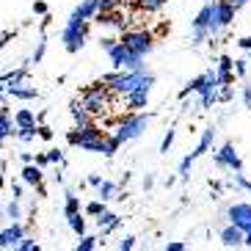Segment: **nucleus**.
<instances>
[{"mask_svg": "<svg viewBox=\"0 0 251 251\" xmlns=\"http://www.w3.org/2000/svg\"><path fill=\"white\" fill-rule=\"evenodd\" d=\"M102 83L111 89V94H119L125 97L130 94L133 89H138V86H155V75H149L147 69H116V72L105 75Z\"/></svg>", "mask_w": 251, "mask_h": 251, "instance_id": "nucleus-1", "label": "nucleus"}, {"mask_svg": "<svg viewBox=\"0 0 251 251\" xmlns=\"http://www.w3.org/2000/svg\"><path fill=\"white\" fill-rule=\"evenodd\" d=\"M67 144H69V147H80L83 152H100V155H102L105 133L94 125V122H89V125H77L75 130H69Z\"/></svg>", "mask_w": 251, "mask_h": 251, "instance_id": "nucleus-2", "label": "nucleus"}, {"mask_svg": "<svg viewBox=\"0 0 251 251\" xmlns=\"http://www.w3.org/2000/svg\"><path fill=\"white\" fill-rule=\"evenodd\" d=\"M152 113H138V111H130L122 122H119V127H116V138H119V144H127V141H135V138H141L144 135V130H147L149 125H152Z\"/></svg>", "mask_w": 251, "mask_h": 251, "instance_id": "nucleus-3", "label": "nucleus"}, {"mask_svg": "<svg viewBox=\"0 0 251 251\" xmlns=\"http://www.w3.org/2000/svg\"><path fill=\"white\" fill-rule=\"evenodd\" d=\"M80 105L91 113V116H102V113L108 111V105H111V89H108L102 80L94 83V86H89V89L83 91Z\"/></svg>", "mask_w": 251, "mask_h": 251, "instance_id": "nucleus-4", "label": "nucleus"}, {"mask_svg": "<svg viewBox=\"0 0 251 251\" xmlns=\"http://www.w3.org/2000/svg\"><path fill=\"white\" fill-rule=\"evenodd\" d=\"M119 42H122L130 52L141 55V58H147L149 52L155 50V36H152L149 30H122V39H119Z\"/></svg>", "mask_w": 251, "mask_h": 251, "instance_id": "nucleus-5", "label": "nucleus"}, {"mask_svg": "<svg viewBox=\"0 0 251 251\" xmlns=\"http://www.w3.org/2000/svg\"><path fill=\"white\" fill-rule=\"evenodd\" d=\"M86 39H89V23H77V20H69L61 30V42L67 47V52H80L83 45H86Z\"/></svg>", "mask_w": 251, "mask_h": 251, "instance_id": "nucleus-6", "label": "nucleus"}, {"mask_svg": "<svg viewBox=\"0 0 251 251\" xmlns=\"http://www.w3.org/2000/svg\"><path fill=\"white\" fill-rule=\"evenodd\" d=\"M235 11L237 8L232 6V3H226V0H215V11H213V23H210V45H215V39H218V33H221L224 28H229V25L235 23Z\"/></svg>", "mask_w": 251, "mask_h": 251, "instance_id": "nucleus-7", "label": "nucleus"}, {"mask_svg": "<svg viewBox=\"0 0 251 251\" xmlns=\"http://www.w3.org/2000/svg\"><path fill=\"white\" fill-rule=\"evenodd\" d=\"M108 55H111V64L116 69H147L144 67V58L135 55V52H130L122 42H116L113 47H108Z\"/></svg>", "mask_w": 251, "mask_h": 251, "instance_id": "nucleus-8", "label": "nucleus"}, {"mask_svg": "<svg viewBox=\"0 0 251 251\" xmlns=\"http://www.w3.org/2000/svg\"><path fill=\"white\" fill-rule=\"evenodd\" d=\"M226 221L235 224L237 229L249 232L251 229V204L249 201H235V204L226 207Z\"/></svg>", "mask_w": 251, "mask_h": 251, "instance_id": "nucleus-9", "label": "nucleus"}, {"mask_svg": "<svg viewBox=\"0 0 251 251\" xmlns=\"http://www.w3.org/2000/svg\"><path fill=\"white\" fill-rule=\"evenodd\" d=\"M215 166L229 169V171H243V160H240V155H237L235 144H224V147L215 152Z\"/></svg>", "mask_w": 251, "mask_h": 251, "instance_id": "nucleus-10", "label": "nucleus"}, {"mask_svg": "<svg viewBox=\"0 0 251 251\" xmlns=\"http://www.w3.org/2000/svg\"><path fill=\"white\" fill-rule=\"evenodd\" d=\"M25 237V226L20 221H11L6 229H0V249H17V243Z\"/></svg>", "mask_w": 251, "mask_h": 251, "instance_id": "nucleus-11", "label": "nucleus"}, {"mask_svg": "<svg viewBox=\"0 0 251 251\" xmlns=\"http://www.w3.org/2000/svg\"><path fill=\"white\" fill-rule=\"evenodd\" d=\"M3 94L11 100H36L39 89H33L28 83H3Z\"/></svg>", "mask_w": 251, "mask_h": 251, "instance_id": "nucleus-12", "label": "nucleus"}, {"mask_svg": "<svg viewBox=\"0 0 251 251\" xmlns=\"http://www.w3.org/2000/svg\"><path fill=\"white\" fill-rule=\"evenodd\" d=\"M149 86H138V89H133L130 94H125V105L127 111H141V108H147L149 105Z\"/></svg>", "mask_w": 251, "mask_h": 251, "instance_id": "nucleus-13", "label": "nucleus"}, {"mask_svg": "<svg viewBox=\"0 0 251 251\" xmlns=\"http://www.w3.org/2000/svg\"><path fill=\"white\" fill-rule=\"evenodd\" d=\"M97 226H100V235H102V237H108L111 232H116V229L122 226V218H119L116 213H111V210L105 207L102 213L97 215Z\"/></svg>", "mask_w": 251, "mask_h": 251, "instance_id": "nucleus-14", "label": "nucleus"}, {"mask_svg": "<svg viewBox=\"0 0 251 251\" xmlns=\"http://www.w3.org/2000/svg\"><path fill=\"white\" fill-rule=\"evenodd\" d=\"M218 237H221L224 249H240V246H243V229H237L235 224H226Z\"/></svg>", "mask_w": 251, "mask_h": 251, "instance_id": "nucleus-15", "label": "nucleus"}, {"mask_svg": "<svg viewBox=\"0 0 251 251\" xmlns=\"http://www.w3.org/2000/svg\"><path fill=\"white\" fill-rule=\"evenodd\" d=\"M94 14H97V0H80V3L72 8L69 20H77V23H89V20H94Z\"/></svg>", "mask_w": 251, "mask_h": 251, "instance_id": "nucleus-16", "label": "nucleus"}, {"mask_svg": "<svg viewBox=\"0 0 251 251\" xmlns=\"http://www.w3.org/2000/svg\"><path fill=\"white\" fill-rule=\"evenodd\" d=\"M213 11H215V3H204V6L199 8V14L193 17L191 28L193 30H207V28H210V23H213ZM207 36H210V30H207Z\"/></svg>", "mask_w": 251, "mask_h": 251, "instance_id": "nucleus-17", "label": "nucleus"}, {"mask_svg": "<svg viewBox=\"0 0 251 251\" xmlns=\"http://www.w3.org/2000/svg\"><path fill=\"white\" fill-rule=\"evenodd\" d=\"M20 177H23L25 185H30V188H39V185H42V179H45V169H42V166H36V163H25Z\"/></svg>", "mask_w": 251, "mask_h": 251, "instance_id": "nucleus-18", "label": "nucleus"}, {"mask_svg": "<svg viewBox=\"0 0 251 251\" xmlns=\"http://www.w3.org/2000/svg\"><path fill=\"white\" fill-rule=\"evenodd\" d=\"M94 20L100 25H108V28H116V30H127V20L119 11H105V14H94Z\"/></svg>", "mask_w": 251, "mask_h": 251, "instance_id": "nucleus-19", "label": "nucleus"}, {"mask_svg": "<svg viewBox=\"0 0 251 251\" xmlns=\"http://www.w3.org/2000/svg\"><path fill=\"white\" fill-rule=\"evenodd\" d=\"M14 135V119L8 113V108H0V147Z\"/></svg>", "mask_w": 251, "mask_h": 251, "instance_id": "nucleus-20", "label": "nucleus"}, {"mask_svg": "<svg viewBox=\"0 0 251 251\" xmlns=\"http://www.w3.org/2000/svg\"><path fill=\"white\" fill-rule=\"evenodd\" d=\"M213 141H215V127H204L201 130V138H199V147H196V152H191L193 157H201L204 152H210V147H213Z\"/></svg>", "mask_w": 251, "mask_h": 251, "instance_id": "nucleus-21", "label": "nucleus"}, {"mask_svg": "<svg viewBox=\"0 0 251 251\" xmlns=\"http://www.w3.org/2000/svg\"><path fill=\"white\" fill-rule=\"evenodd\" d=\"M0 83H28V67H20V69H11V72H3V75H0Z\"/></svg>", "mask_w": 251, "mask_h": 251, "instance_id": "nucleus-22", "label": "nucleus"}, {"mask_svg": "<svg viewBox=\"0 0 251 251\" xmlns=\"http://www.w3.org/2000/svg\"><path fill=\"white\" fill-rule=\"evenodd\" d=\"M116 193H119V188L113 182H108V179H102V182L97 185V196L102 201H111V199H116Z\"/></svg>", "mask_w": 251, "mask_h": 251, "instance_id": "nucleus-23", "label": "nucleus"}, {"mask_svg": "<svg viewBox=\"0 0 251 251\" xmlns=\"http://www.w3.org/2000/svg\"><path fill=\"white\" fill-rule=\"evenodd\" d=\"M36 125V113L28 111V108H23V111L14 113V127H33Z\"/></svg>", "mask_w": 251, "mask_h": 251, "instance_id": "nucleus-24", "label": "nucleus"}, {"mask_svg": "<svg viewBox=\"0 0 251 251\" xmlns=\"http://www.w3.org/2000/svg\"><path fill=\"white\" fill-rule=\"evenodd\" d=\"M69 111H72L75 125H89V122H91V113L80 105V100H77V102H72V108H69Z\"/></svg>", "mask_w": 251, "mask_h": 251, "instance_id": "nucleus-25", "label": "nucleus"}, {"mask_svg": "<svg viewBox=\"0 0 251 251\" xmlns=\"http://www.w3.org/2000/svg\"><path fill=\"white\" fill-rule=\"evenodd\" d=\"M69 218V229H72L75 235L80 237V235H86V218H83L80 213H72V215H67Z\"/></svg>", "mask_w": 251, "mask_h": 251, "instance_id": "nucleus-26", "label": "nucleus"}, {"mask_svg": "<svg viewBox=\"0 0 251 251\" xmlns=\"http://www.w3.org/2000/svg\"><path fill=\"white\" fill-rule=\"evenodd\" d=\"M97 246H100V237H94V235H80V240H77L75 251H94Z\"/></svg>", "mask_w": 251, "mask_h": 251, "instance_id": "nucleus-27", "label": "nucleus"}, {"mask_svg": "<svg viewBox=\"0 0 251 251\" xmlns=\"http://www.w3.org/2000/svg\"><path fill=\"white\" fill-rule=\"evenodd\" d=\"M125 6V0H97V14H105V11H119Z\"/></svg>", "mask_w": 251, "mask_h": 251, "instance_id": "nucleus-28", "label": "nucleus"}, {"mask_svg": "<svg viewBox=\"0 0 251 251\" xmlns=\"http://www.w3.org/2000/svg\"><path fill=\"white\" fill-rule=\"evenodd\" d=\"M166 3H169V0H138V8L147 11V14H155V11H160Z\"/></svg>", "mask_w": 251, "mask_h": 251, "instance_id": "nucleus-29", "label": "nucleus"}, {"mask_svg": "<svg viewBox=\"0 0 251 251\" xmlns=\"http://www.w3.org/2000/svg\"><path fill=\"white\" fill-rule=\"evenodd\" d=\"M14 135L23 141V144H30V141L36 138V125H33V127H17Z\"/></svg>", "mask_w": 251, "mask_h": 251, "instance_id": "nucleus-30", "label": "nucleus"}, {"mask_svg": "<svg viewBox=\"0 0 251 251\" xmlns=\"http://www.w3.org/2000/svg\"><path fill=\"white\" fill-rule=\"evenodd\" d=\"M119 147H122V144H119L116 135H105V149H102V155H105V157H113V155L119 152Z\"/></svg>", "mask_w": 251, "mask_h": 251, "instance_id": "nucleus-31", "label": "nucleus"}, {"mask_svg": "<svg viewBox=\"0 0 251 251\" xmlns=\"http://www.w3.org/2000/svg\"><path fill=\"white\" fill-rule=\"evenodd\" d=\"M72 213H80V199L75 193H67V204H64V215H72Z\"/></svg>", "mask_w": 251, "mask_h": 251, "instance_id": "nucleus-32", "label": "nucleus"}, {"mask_svg": "<svg viewBox=\"0 0 251 251\" xmlns=\"http://www.w3.org/2000/svg\"><path fill=\"white\" fill-rule=\"evenodd\" d=\"M47 52V42H45V33H42V39H39L36 50H33V55H30V64H42V58H45Z\"/></svg>", "mask_w": 251, "mask_h": 251, "instance_id": "nucleus-33", "label": "nucleus"}, {"mask_svg": "<svg viewBox=\"0 0 251 251\" xmlns=\"http://www.w3.org/2000/svg\"><path fill=\"white\" fill-rule=\"evenodd\" d=\"M193 163H196V157H193V155L182 157V163H179V179H188V177H191V169H193Z\"/></svg>", "mask_w": 251, "mask_h": 251, "instance_id": "nucleus-34", "label": "nucleus"}, {"mask_svg": "<svg viewBox=\"0 0 251 251\" xmlns=\"http://www.w3.org/2000/svg\"><path fill=\"white\" fill-rule=\"evenodd\" d=\"M6 215L11 218V221H20V218H23V210H20V199H11V201H8Z\"/></svg>", "mask_w": 251, "mask_h": 251, "instance_id": "nucleus-35", "label": "nucleus"}, {"mask_svg": "<svg viewBox=\"0 0 251 251\" xmlns=\"http://www.w3.org/2000/svg\"><path fill=\"white\" fill-rule=\"evenodd\" d=\"M102 210H105V201H102V199L89 201V204H86V215H91V218H97V215L102 213Z\"/></svg>", "mask_w": 251, "mask_h": 251, "instance_id": "nucleus-36", "label": "nucleus"}, {"mask_svg": "<svg viewBox=\"0 0 251 251\" xmlns=\"http://www.w3.org/2000/svg\"><path fill=\"white\" fill-rule=\"evenodd\" d=\"M116 249H119V251H133V249H135V235H125V237L116 243Z\"/></svg>", "mask_w": 251, "mask_h": 251, "instance_id": "nucleus-37", "label": "nucleus"}, {"mask_svg": "<svg viewBox=\"0 0 251 251\" xmlns=\"http://www.w3.org/2000/svg\"><path fill=\"white\" fill-rule=\"evenodd\" d=\"M229 100H235L232 86H221V83H218V102H229Z\"/></svg>", "mask_w": 251, "mask_h": 251, "instance_id": "nucleus-38", "label": "nucleus"}, {"mask_svg": "<svg viewBox=\"0 0 251 251\" xmlns=\"http://www.w3.org/2000/svg\"><path fill=\"white\" fill-rule=\"evenodd\" d=\"M174 138H177V130L171 127L169 133L163 135V141H160V152H169V149H171V144H174Z\"/></svg>", "mask_w": 251, "mask_h": 251, "instance_id": "nucleus-39", "label": "nucleus"}, {"mask_svg": "<svg viewBox=\"0 0 251 251\" xmlns=\"http://www.w3.org/2000/svg\"><path fill=\"white\" fill-rule=\"evenodd\" d=\"M45 155H47V160H50L52 166H64V152H61V149H47Z\"/></svg>", "mask_w": 251, "mask_h": 251, "instance_id": "nucleus-40", "label": "nucleus"}, {"mask_svg": "<svg viewBox=\"0 0 251 251\" xmlns=\"http://www.w3.org/2000/svg\"><path fill=\"white\" fill-rule=\"evenodd\" d=\"M17 249L20 251H39V243L33 240V237H23V240L17 243Z\"/></svg>", "mask_w": 251, "mask_h": 251, "instance_id": "nucleus-41", "label": "nucleus"}, {"mask_svg": "<svg viewBox=\"0 0 251 251\" xmlns=\"http://www.w3.org/2000/svg\"><path fill=\"white\" fill-rule=\"evenodd\" d=\"M246 64H249V61H246V58H240V61H235V67H232V72H235L237 77H240V80H243L246 75H249V67H246Z\"/></svg>", "mask_w": 251, "mask_h": 251, "instance_id": "nucleus-42", "label": "nucleus"}, {"mask_svg": "<svg viewBox=\"0 0 251 251\" xmlns=\"http://www.w3.org/2000/svg\"><path fill=\"white\" fill-rule=\"evenodd\" d=\"M235 185H237V188H243V191H249V193H251V182L243 177V171H235Z\"/></svg>", "mask_w": 251, "mask_h": 251, "instance_id": "nucleus-43", "label": "nucleus"}, {"mask_svg": "<svg viewBox=\"0 0 251 251\" xmlns=\"http://www.w3.org/2000/svg\"><path fill=\"white\" fill-rule=\"evenodd\" d=\"M36 135H39L42 141H52V130H50L47 125H39V127H36Z\"/></svg>", "mask_w": 251, "mask_h": 251, "instance_id": "nucleus-44", "label": "nucleus"}, {"mask_svg": "<svg viewBox=\"0 0 251 251\" xmlns=\"http://www.w3.org/2000/svg\"><path fill=\"white\" fill-rule=\"evenodd\" d=\"M240 97H243V105H246V108L251 111V86H249V83L243 86V91H240Z\"/></svg>", "mask_w": 251, "mask_h": 251, "instance_id": "nucleus-45", "label": "nucleus"}, {"mask_svg": "<svg viewBox=\"0 0 251 251\" xmlns=\"http://www.w3.org/2000/svg\"><path fill=\"white\" fill-rule=\"evenodd\" d=\"M163 249H166V251H185V249H188V246H185L182 240H174V243H166V246H163Z\"/></svg>", "mask_w": 251, "mask_h": 251, "instance_id": "nucleus-46", "label": "nucleus"}, {"mask_svg": "<svg viewBox=\"0 0 251 251\" xmlns=\"http://www.w3.org/2000/svg\"><path fill=\"white\" fill-rule=\"evenodd\" d=\"M33 14H42V17L47 14V3L45 0H36V3H33Z\"/></svg>", "mask_w": 251, "mask_h": 251, "instance_id": "nucleus-47", "label": "nucleus"}, {"mask_svg": "<svg viewBox=\"0 0 251 251\" xmlns=\"http://www.w3.org/2000/svg\"><path fill=\"white\" fill-rule=\"evenodd\" d=\"M33 163H36V166H42V169H45V166H50V160H47V155H45V152L33 157Z\"/></svg>", "mask_w": 251, "mask_h": 251, "instance_id": "nucleus-48", "label": "nucleus"}, {"mask_svg": "<svg viewBox=\"0 0 251 251\" xmlns=\"http://www.w3.org/2000/svg\"><path fill=\"white\" fill-rule=\"evenodd\" d=\"M237 47H240V50H251V36H243V39H237Z\"/></svg>", "mask_w": 251, "mask_h": 251, "instance_id": "nucleus-49", "label": "nucleus"}, {"mask_svg": "<svg viewBox=\"0 0 251 251\" xmlns=\"http://www.w3.org/2000/svg\"><path fill=\"white\" fill-rule=\"evenodd\" d=\"M11 193H14V199H23V185H20V182H11Z\"/></svg>", "mask_w": 251, "mask_h": 251, "instance_id": "nucleus-50", "label": "nucleus"}, {"mask_svg": "<svg viewBox=\"0 0 251 251\" xmlns=\"http://www.w3.org/2000/svg\"><path fill=\"white\" fill-rule=\"evenodd\" d=\"M119 39H111V36H105V39H100V45H102V50H108V47H113Z\"/></svg>", "mask_w": 251, "mask_h": 251, "instance_id": "nucleus-51", "label": "nucleus"}, {"mask_svg": "<svg viewBox=\"0 0 251 251\" xmlns=\"http://www.w3.org/2000/svg\"><path fill=\"white\" fill-rule=\"evenodd\" d=\"M152 185H155V177L147 174V177H144V191H152Z\"/></svg>", "mask_w": 251, "mask_h": 251, "instance_id": "nucleus-52", "label": "nucleus"}, {"mask_svg": "<svg viewBox=\"0 0 251 251\" xmlns=\"http://www.w3.org/2000/svg\"><path fill=\"white\" fill-rule=\"evenodd\" d=\"M52 182H55V185H64V174H61L58 169L52 171Z\"/></svg>", "mask_w": 251, "mask_h": 251, "instance_id": "nucleus-53", "label": "nucleus"}, {"mask_svg": "<svg viewBox=\"0 0 251 251\" xmlns=\"http://www.w3.org/2000/svg\"><path fill=\"white\" fill-rule=\"evenodd\" d=\"M100 182H102V177H100V174H91V177H89V185H91V188H97Z\"/></svg>", "mask_w": 251, "mask_h": 251, "instance_id": "nucleus-54", "label": "nucleus"}, {"mask_svg": "<svg viewBox=\"0 0 251 251\" xmlns=\"http://www.w3.org/2000/svg\"><path fill=\"white\" fill-rule=\"evenodd\" d=\"M243 246H246V249H251V229H249V232H243Z\"/></svg>", "mask_w": 251, "mask_h": 251, "instance_id": "nucleus-55", "label": "nucleus"}, {"mask_svg": "<svg viewBox=\"0 0 251 251\" xmlns=\"http://www.w3.org/2000/svg\"><path fill=\"white\" fill-rule=\"evenodd\" d=\"M226 3H232V6H235V8H243L246 3H249V0H226Z\"/></svg>", "mask_w": 251, "mask_h": 251, "instance_id": "nucleus-56", "label": "nucleus"}, {"mask_svg": "<svg viewBox=\"0 0 251 251\" xmlns=\"http://www.w3.org/2000/svg\"><path fill=\"white\" fill-rule=\"evenodd\" d=\"M8 39H11V33H3V36H0V50L8 45Z\"/></svg>", "mask_w": 251, "mask_h": 251, "instance_id": "nucleus-57", "label": "nucleus"}, {"mask_svg": "<svg viewBox=\"0 0 251 251\" xmlns=\"http://www.w3.org/2000/svg\"><path fill=\"white\" fill-rule=\"evenodd\" d=\"M20 160H23V163H33V155H30V152H23V155H20Z\"/></svg>", "mask_w": 251, "mask_h": 251, "instance_id": "nucleus-58", "label": "nucleus"}, {"mask_svg": "<svg viewBox=\"0 0 251 251\" xmlns=\"http://www.w3.org/2000/svg\"><path fill=\"white\" fill-rule=\"evenodd\" d=\"M246 52H249V58H251V50H246Z\"/></svg>", "mask_w": 251, "mask_h": 251, "instance_id": "nucleus-59", "label": "nucleus"}, {"mask_svg": "<svg viewBox=\"0 0 251 251\" xmlns=\"http://www.w3.org/2000/svg\"><path fill=\"white\" fill-rule=\"evenodd\" d=\"M0 215H3V207H0Z\"/></svg>", "mask_w": 251, "mask_h": 251, "instance_id": "nucleus-60", "label": "nucleus"}, {"mask_svg": "<svg viewBox=\"0 0 251 251\" xmlns=\"http://www.w3.org/2000/svg\"><path fill=\"white\" fill-rule=\"evenodd\" d=\"M0 169H3V166H0Z\"/></svg>", "mask_w": 251, "mask_h": 251, "instance_id": "nucleus-61", "label": "nucleus"}]
</instances>
